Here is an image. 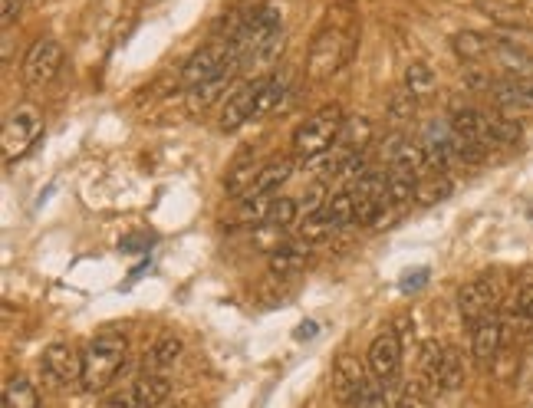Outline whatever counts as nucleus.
Returning a JSON list of instances; mask_svg holds the SVG:
<instances>
[{"instance_id":"19","label":"nucleus","mask_w":533,"mask_h":408,"mask_svg":"<svg viewBox=\"0 0 533 408\" xmlns=\"http://www.w3.org/2000/svg\"><path fill=\"white\" fill-rule=\"evenodd\" d=\"M260 168H264V165H257L254 158H241V162H237L231 172H228V178H224V188H228V195L237 198V201H244L254 191V185H257Z\"/></svg>"},{"instance_id":"23","label":"nucleus","mask_w":533,"mask_h":408,"mask_svg":"<svg viewBox=\"0 0 533 408\" xmlns=\"http://www.w3.org/2000/svg\"><path fill=\"white\" fill-rule=\"evenodd\" d=\"M438 86V76L428 63H408L405 66V76H402V89H408L415 99H425L432 96Z\"/></svg>"},{"instance_id":"29","label":"nucleus","mask_w":533,"mask_h":408,"mask_svg":"<svg viewBox=\"0 0 533 408\" xmlns=\"http://www.w3.org/2000/svg\"><path fill=\"white\" fill-rule=\"evenodd\" d=\"M274 201H277V195H247L241 201V221L244 224H267Z\"/></svg>"},{"instance_id":"2","label":"nucleus","mask_w":533,"mask_h":408,"mask_svg":"<svg viewBox=\"0 0 533 408\" xmlns=\"http://www.w3.org/2000/svg\"><path fill=\"white\" fill-rule=\"evenodd\" d=\"M343 126H346V116H343V109L336 106H323V109H316L310 119H303L297 132H293V152H297L300 158H320L326 152H333L336 149V142H339V135H343Z\"/></svg>"},{"instance_id":"5","label":"nucleus","mask_w":533,"mask_h":408,"mask_svg":"<svg viewBox=\"0 0 533 408\" xmlns=\"http://www.w3.org/2000/svg\"><path fill=\"white\" fill-rule=\"evenodd\" d=\"M346 60V37L343 30L336 27H326L313 37L310 43V53H306V76L313 79V83H323V79H330L339 73V66Z\"/></svg>"},{"instance_id":"12","label":"nucleus","mask_w":533,"mask_h":408,"mask_svg":"<svg viewBox=\"0 0 533 408\" xmlns=\"http://www.w3.org/2000/svg\"><path fill=\"white\" fill-rule=\"evenodd\" d=\"M491 96L497 102V112H507V116H517V112H533V76L530 79H520V76L494 79Z\"/></svg>"},{"instance_id":"30","label":"nucleus","mask_w":533,"mask_h":408,"mask_svg":"<svg viewBox=\"0 0 533 408\" xmlns=\"http://www.w3.org/2000/svg\"><path fill=\"white\" fill-rule=\"evenodd\" d=\"M300 221V204L293 198H277L274 208H270L267 228H290V224Z\"/></svg>"},{"instance_id":"25","label":"nucleus","mask_w":533,"mask_h":408,"mask_svg":"<svg viewBox=\"0 0 533 408\" xmlns=\"http://www.w3.org/2000/svg\"><path fill=\"white\" fill-rule=\"evenodd\" d=\"M464 382V359L455 346H445V356H441V376H438V392L448 395L461 389Z\"/></svg>"},{"instance_id":"13","label":"nucleus","mask_w":533,"mask_h":408,"mask_svg":"<svg viewBox=\"0 0 533 408\" xmlns=\"http://www.w3.org/2000/svg\"><path fill=\"white\" fill-rule=\"evenodd\" d=\"M501 346H504V320L497 313L487 316V320H481L471 330V356L481 369H487L501 356Z\"/></svg>"},{"instance_id":"4","label":"nucleus","mask_w":533,"mask_h":408,"mask_svg":"<svg viewBox=\"0 0 533 408\" xmlns=\"http://www.w3.org/2000/svg\"><path fill=\"white\" fill-rule=\"evenodd\" d=\"M40 132H43L40 109L30 106V102L17 106L4 122V162L14 165L17 158H24L30 152V145L40 139Z\"/></svg>"},{"instance_id":"15","label":"nucleus","mask_w":533,"mask_h":408,"mask_svg":"<svg viewBox=\"0 0 533 408\" xmlns=\"http://www.w3.org/2000/svg\"><path fill=\"white\" fill-rule=\"evenodd\" d=\"M366 385H369V376H366V369L359 366L356 356L343 353V356L333 362V392H336L339 402L353 405Z\"/></svg>"},{"instance_id":"9","label":"nucleus","mask_w":533,"mask_h":408,"mask_svg":"<svg viewBox=\"0 0 533 408\" xmlns=\"http://www.w3.org/2000/svg\"><path fill=\"white\" fill-rule=\"evenodd\" d=\"M264 79L267 76L247 79V83H241L228 96V102H224V109H221V122H218L224 132H237L241 126H247V122H254L257 99H260V89H264Z\"/></svg>"},{"instance_id":"17","label":"nucleus","mask_w":533,"mask_h":408,"mask_svg":"<svg viewBox=\"0 0 533 408\" xmlns=\"http://www.w3.org/2000/svg\"><path fill=\"white\" fill-rule=\"evenodd\" d=\"M372 139H376V126H372L369 116H349L346 126H343V135H339L336 149L339 152H366Z\"/></svg>"},{"instance_id":"10","label":"nucleus","mask_w":533,"mask_h":408,"mask_svg":"<svg viewBox=\"0 0 533 408\" xmlns=\"http://www.w3.org/2000/svg\"><path fill=\"white\" fill-rule=\"evenodd\" d=\"M366 366H369V376L376 382H392L399 376V366H402V339L395 330H385L372 339L369 353H366Z\"/></svg>"},{"instance_id":"32","label":"nucleus","mask_w":533,"mask_h":408,"mask_svg":"<svg viewBox=\"0 0 533 408\" xmlns=\"http://www.w3.org/2000/svg\"><path fill=\"white\" fill-rule=\"evenodd\" d=\"M353 408H392V405H389V395H385V389H382V382L369 379V385L362 389V395L353 402Z\"/></svg>"},{"instance_id":"37","label":"nucleus","mask_w":533,"mask_h":408,"mask_svg":"<svg viewBox=\"0 0 533 408\" xmlns=\"http://www.w3.org/2000/svg\"><path fill=\"white\" fill-rule=\"evenodd\" d=\"M300 336H316V323H303L300 326Z\"/></svg>"},{"instance_id":"34","label":"nucleus","mask_w":533,"mask_h":408,"mask_svg":"<svg viewBox=\"0 0 533 408\" xmlns=\"http://www.w3.org/2000/svg\"><path fill=\"white\" fill-rule=\"evenodd\" d=\"M514 313L520 320L533 323V280H527L524 287L517 290V300H514Z\"/></svg>"},{"instance_id":"3","label":"nucleus","mask_w":533,"mask_h":408,"mask_svg":"<svg viewBox=\"0 0 533 408\" xmlns=\"http://www.w3.org/2000/svg\"><path fill=\"white\" fill-rule=\"evenodd\" d=\"M234 63H241L237 60L234 40L231 37L214 40V43H208V47H201L188 56L185 66H181V83H185V89H195L201 83H208V79H218Z\"/></svg>"},{"instance_id":"7","label":"nucleus","mask_w":533,"mask_h":408,"mask_svg":"<svg viewBox=\"0 0 533 408\" xmlns=\"http://www.w3.org/2000/svg\"><path fill=\"white\" fill-rule=\"evenodd\" d=\"M497 303H501V287L494 277H474L458 290V313L471 330L497 313Z\"/></svg>"},{"instance_id":"16","label":"nucleus","mask_w":533,"mask_h":408,"mask_svg":"<svg viewBox=\"0 0 533 408\" xmlns=\"http://www.w3.org/2000/svg\"><path fill=\"white\" fill-rule=\"evenodd\" d=\"M237 73H241V63L228 66V70H224L218 79H208V83L188 89V109L191 112H204V109H211L214 102H221L224 96H228V89L234 86Z\"/></svg>"},{"instance_id":"8","label":"nucleus","mask_w":533,"mask_h":408,"mask_svg":"<svg viewBox=\"0 0 533 408\" xmlns=\"http://www.w3.org/2000/svg\"><path fill=\"white\" fill-rule=\"evenodd\" d=\"M63 70V47L60 40L53 37H40L30 43V50L24 56V83L33 89L50 86Z\"/></svg>"},{"instance_id":"21","label":"nucleus","mask_w":533,"mask_h":408,"mask_svg":"<svg viewBox=\"0 0 533 408\" xmlns=\"http://www.w3.org/2000/svg\"><path fill=\"white\" fill-rule=\"evenodd\" d=\"M441 356H445V343H438V339H428L422 346V389L428 392V399H438V376H441Z\"/></svg>"},{"instance_id":"20","label":"nucleus","mask_w":533,"mask_h":408,"mask_svg":"<svg viewBox=\"0 0 533 408\" xmlns=\"http://www.w3.org/2000/svg\"><path fill=\"white\" fill-rule=\"evenodd\" d=\"M293 175V162L290 158H270V162H264V168H260V178L251 195H277V191L287 185Z\"/></svg>"},{"instance_id":"27","label":"nucleus","mask_w":533,"mask_h":408,"mask_svg":"<svg viewBox=\"0 0 533 408\" xmlns=\"http://www.w3.org/2000/svg\"><path fill=\"white\" fill-rule=\"evenodd\" d=\"M385 178H389V201L392 204H408L415 198V188H418V175L412 172H402V168H385Z\"/></svg>"},{"instance_id":"11","label":"nucleus","mask_w":533,"mask_h":408,"mask_svg":"<svg viewBox=\"0 0 533 408\" xmlns=\"http://www.w3.org/2000/svg\"><path fill=\"white\" fill-rule=\"evenodd\" d=\"M40 366L53 385H73L83 379V353H76L70 343H50L43 349Z\"/></svg>"},{"instance_id":"1","label":"nucleus","mask_w":533,"mask_h":408,"mask_svg":"<svg viewBox=\"0 0 533 408\" xmlns=\"http://www.w3.org/2000/svg\"><path fill=\"white\" fill-rule=\"evenodd\" d=\"M126 336L119 333H102L96 339H89V346L83 349V385L86 392H102L116 382L119 369L126 366Z\"/></svg>"},{"instance_id":"26","label":"nucleus","mask_w":533,"mask_h":408,"mask_svg":"<svg viewBox=\"0 0 533 408\" xmlns=\"http://www.w3.org/2000/svg\"><path fill=\"white\" fill-rule=\"evenodd\" d=\"M283 96H287V79L277 76V73H270V76L264 79V89H260L254 122H257V119H264V116H270V112H274V109H280Z\"/></svg>"},{"instance_id":"33","label":"nucleus","mask_w":533,"mask_h":408,"mask_svg":"<svg viewBox=\"0 0 533 408\" xmlns=\"http://www.w3.org/2000/svg\"><path fill=\"white\" fill-rule=\"evenodd\" d=\"M399 408H428V392L422 389V382H408L399 395Z\"/></svg>"},{"instance_id":"18","label":"nucleus","mask_w":533,"mask_h":408,"mask_svg":"<svg viewBox=\"0 0 533 408\" xmlns=\"http://www.w3.org/2000/svg\"><path fill=\"white\" fill-rule=\"evenodd\" d=\"M451 47H455L458 60H464V63H484L487 56L494 53V40L484 37V33H478V30H461V33H455Z\"/></svg>"},{"instance_id":"24","label":"nucleus","mask_w":533,"mask_h":408,"mask_svg":"<svg viewBox=\"0 0 533 408\" xmlns=\"http://www.w3.org/2000/svg\"><path fill=\"white\" fill-rule=\"evenodd\" d=\"M4 408H40V392L27 376H10L4 385Z\"/></svg>"},{"instance_id":"14","label":"nucleus","mask_w":533,"mask_h":408,"mask_svg":"<svg viewBox=\"0 0 533 408\" xmlns=\"http://www.w3.org/2000/svg\"><path fill=\"white\" fill-rule=\"evenodd\" d=\"M310 257H313V244H306V241L274 244L267 251V270H270V277H297L300 270L310 264Z\"/></svg>"},{"instance_id":"22","label":"nucleus","mask_w":533,"mask_h":408,"mask_svg":"<svg viewBox=\"0 0 533 408\" xmlns=\"http://www.w3.org/2000/svg\"><path fill=\"white\" fill-rule=\"evenodd\" d=\"M181 349L185 346H181L178 336H162L149 353H145V372H162L165 376V369H172L181 359Z\"/></svg>"},{"instance_id":"31","label":"nucleus","mask_w":533,"mask_h":408,"mask_svg":"<svg viewBox=\"0 0 533 408\" xmlns=\"http://www.w3.org/2000/svg\"><path fill=\"white\" fill-rule=\"evenodd\" d=\"M415 112H418V99L408 93V89L392 93V99H389V119L392 122H412Z\"/></svg>"},{"instance_id":"36","label":"nucleus","mask_w":533,"mask_h":408,"mask_svg":"<svg viewBox=\"0 0 533 408\" xmlns=\"http://www.w3.org/2000/svg\"><path fill=\"white\" fill-rule=\"evenodd\" d=\"M20 4H24V0H4V27L14 24V17L20 14Z\"/></svg>"},{"instance_id":"28","label":"nucleus","mask_w":533,"mask_h":408,"mask_svg":"<svg viewBox=\"0 0 533 408\" xmlns=\"http://www.w3.org/2000/svg\"><path fill=\"white\" fill-rule=\"evenodd\" d=\"M451 195V181L445 175H422L418 178V188H415V201L418 204H438Z\"/></svg>"},{"instance_id":"6","label":"nucleus","mask_w":533,"mask_h":408,"mask_svg":"<svg viewBox=\"0 0 533 408\" xmlns=\"http://www.w3.org/2000/svg\"><path fill=\"white\" fill-rule=\"evenodd\" d=\"M172 395V382L162 372H142L126 389L106 395V408H162Z\"/></svg>"},{"instance_id":"35","label":"nucleus","mask_w":533,"mask_h":408,"mask_svg":"<svg viewBox=\"0 0 533 408\" xmlns=\"http://www.w3.org/2000/svg\"><path fill=\"white\" fill-rule=\"evenodd\" d=\"M425 280H428V270H415V274H405L402 290L412 293V290H418V287H425Z\"/></svg>"}]
</instances>
